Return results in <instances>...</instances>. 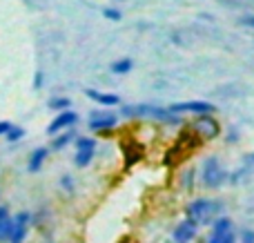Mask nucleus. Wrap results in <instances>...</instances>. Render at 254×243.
<instances>
[{"instance_id":"12","label":"nucleus","mask_w":254,"mask_h":243,"mask_svg":"<svg viewBox=\"0 0 254 243\" xmlns=\"http://www.w3.org/2000/svg\"><path fill=\"white\" fill-rule=\"evenodd\" d=\"M71 138H74V132L71 129H65V132L56 134V136L52 138V145H49V150H63V147H67L71 143Z\"/></svg>"},{"instance_id":"23","label":"nucleus","mask_w":254,"mask_h":243,"mask_svg":"<svg viewBox=\"0 0 254 243\" xmlns=\"http://www.w3.org/2000/svg\"><path fill=\"white\" fill-rule=\"evenodd\" d=\"M241 243H254V230H250V228L241 230Z\"/></svg>"},{"instance_id":"10","label":"nucleus","mask_w":254,"mask_h":243,"mask_svg":"<svg viewBox=\"0 0 254 243\" xmlns=\"http://www.w3.org/2000/svg\"><path fill=\"white\" fill-rule=\"evenodd\" d=\"M47 154H49V147H36V150L29 154L27 170H29V172H38V170L45 165V161H47Z\"/></svg>"},{"instance_id":"5","label":"nucleus","mask_w":254,"mask_h":243,"mask_svg":"<svg viewBox=\"0 0 254 243\" xmlns=\"http://www.w3.org/2000/svg\"><path fill=\"white\" fill-rule=\"evenodd\" d=\"M116 123H119V116L110 112H92L89 116V129L94 132H110L112 127H116Z\"/></svg>"},{"instance_id":"27","label":"nucleus","mask_w":254,"mask_h":243,"mask_svg":"<svg viewBox=\"0 0 254 243\" xmlns=\"http://www.w3.org/2000/svg\"><path fill=\"white\" fill-rule=\"evenodd\" d=\"M243 22H246V25H250V27H254V16H250V18H243Z\"/></svg>"},{"instance_id":"18","label":"nucleus","mask_w":254,"mask_h":243,"mask_svg":"<svg viewBox=\"0 0 254 243\" xmlns=\"http://www.w3.org/2000/svg\"><path fill=\"white\" fill-rule=\"evenodd\" d=\"M4 138H7L9 143H18L20 138H25V129L18 127V125H11V127H9V132L4 134Z\"/></svg>"},{"instance_id":"7","label":"nucleus","mask_w":254,"mask_h":243,"mask_svg":"<svg viewBox=\"0 0 254 243\" xmlns=\"http://www.w3.org/2000/svg\"><path fill=\"white\" fill-rule=\"evenodd\" d=\"M196 232H198L196 223H194L192 219H183V221L174 228V232H172V241L174 243H192L194 237H196Z\"/></svg>"},{"instance_id":"22","label":"nucleus","mask_w":254,"mask_h":243,"mask_svg":"<svg viewBox=\"0 0 254 243\" xmlns=\"http://www.w3.org/2000/svg\"><path fill=\"white\" fill-rule=\"evenodd\" d=\"M61 187L67 192H74V179H71L69 174H65V177L61 179Z\"/></svg>"},{"instance_id":"25","label":"nucleus","mask_w":254,"mask_h":243,"mask_svg":"<svg viewBox=\"0 0 254 243\" xmlns=\"http://www.w3.org/2000/svg\"><path fill=\"white\" fill-rule=\"evenodd\" d=\"M9 127H11V123H9V121H0V136H4V134L9 132Z\"/></svg>"},{"instance_id":"29","label":"nucleus","mask_w":254,"mask_h":243,"mask_svg":"<svg viewBox=\"0 0 254 243\" xmlns=\"http://www.w3.org/2000/svg\"><path fill=\"white\" fill-rule=\"evenodd\" d=\"M119 2H123V0H119Z\"/></svg>"},{"instance_id":"19","label":"nucleus","mask_w":254,"mask_h":243,"mask_svg":"<svg viewBox=\"0 0 254 243\" xmlns=\"http://www.w3.org/2000/svg\"><path fill=\"white\" fill-rule=\"evenodd\" d=\"M207 243H237V237H234V232H225V235H216V232H212Z\"/></svg>"},{"instance_id":"13","label":"nucleus","mask_w":254,"mask_h":243,"mask_svg":"<svg viewBox=\"0 0 254 243\" xmlns=\"http://www.w3.org/2000/svg\"><path fill=\"white\" fill-rule=\"evenodd\" d=\"M134 69V61L131 58H119V61L112 62V71L114 74H129Z\"/></svg>"},{"instance_id":"24","label":"nucleus","mask_w":254,"mask_h":243,"mask_svg":"<svg viewBox=\"0 0 254 243\" xmlns=\"http://www.w3.org/2000/svg\"><path fill=\"white\" fill-rule=\"evenodd\" d=\"M43 87V71H36L34 76V89H40Z\"/></svg>"},{"instance_id":"14","label":"nucleus","mask_w":254,"mask_h":243,"mask_svg":"<svg viewBox=\"0 0 254 243\" xmlns=\"http://www.w3.org/2000/svg\"><path fill=\"white\" fill-rule=\"evenodd\" d=\"M94 154H96V152H94V150H83V152H76V156H74V165H76V168H87V165L94 161Z\"/></svg>"},{"instance_id":"20","label":"nucleus","mask_w":254,"mask_h":243,"mask_svg":"<svg viewBox=\"0 0 254 243\" xmlns=\"http://www.w3.org/2000/svg\"><path fill=\"white\" fill-rule=\"evenodd\" d=\"M181 185L185 187V190H192L194 187V170L190 168L188 172H183V177H181Z\"/></svg>"},{"instance_id":"1","label":"nucleus","mask_w":254,"mask_h":243,"mask_svg":"<svg viewBox=\"0 0 254 243\" xmlns=\"http://www.w3.org/2000/svg\"><path fill=\"white\" fill-rule=\"evenodd\" d=\"M185 214L196 226L198 223H212L214 219H219L223 214V203L216 199H194L192 203H188Z\"/></svg>"},{"instance_id":"11","label":"nucleus","mask_w":254,"mask_h":243,"mask_svg":"<svg viewBox=\"0 0 254 243\" xmlns=\"http://www.w3.org/2000/svg\"><path fill=\"white\" fill-rule=\"evenodd\" d=\"M87 94L92 101H96L98 105H105V107H112V105H119L121 98L116 96V94H103V92H96V89H87Z\"/></svg>"},{"instance_id":"21","label":"nucleus","mask_w":254,"mask_h":243,"mask_svg":"<svg viewBox=\"0 0 254 243\" xmlns=\"http://www.w3.org/2000/svg\"><path fill=\"white\" fill-rule=\"evenodd\" d=\"M103 16H105L107 20H112V22H119L121 18H123V13H121L119 9H114V7H105L103 9Z\"/></svg>"},{"instance_id":"16","label":"nucleus","mask_w":254,"mask_h":243,"mask_svg":"<svg viewBox=\"0 0 254 243\" xmlns=\"http://www.w3.org/2000/svg\"><path fill=\"white\" fill-rule=\"evenodd\" d=\"M123 150H125V165H127V168H131L134 163H138V161L143 159V150H140L138 145H136V150H134V152L129 150V145H125Z\"/></svg>"},{"instance_id":"28","label":"nucleus","mask_w":254,"mask_h":243,"mask_svg":"<svg viewBox=\"0 0 254 243\" xmlns=\"http://www.w3.org/2000/svg\"><path fill=\"white\" fill-rule=\"evenodd\" d=\"M237 138H239V134H237V132H230V136H228V141H232V143H234V141H237Z\"/></svg>"},{"instance_id":"4","label":"nucleus","mask_w":254,"mask_h":243,"mask_svg":"<svg viewBox=\"0 0 254 243\" xmlns=\"http://www.w3.org/2000/svg\"><path fill=\"white\" fill-rule=\"evenodd\" d=\"M29 223H31V212L22 210L13 217V223H11V235H9V241L7 243H25L27 239V232H29Z\"/></svg>"},{"instance_id":"2","label":"nucleus","mask_w":254,"mask_h":243,"mask_svg":"<svg viewBox=\"0 0 254 243\" xmlns=\"http://www.w3.org/2000/svg\"><path fill=\"white\" fill-rule=\"evenodd\" d=\"M225 181H228V172L223 170L221 161L216 156H207L201 165V183L205 187H210V190H216Z\"/></svg>"},{"instance_id":"15","label":"nucleus","mask_w":254,"mask_h":243,"mask_svg":"<svg viewBox=\"0 0 254 243\" xmlns=\"http://www.w3.org/2000/svg\"><path fill=\"white\" fill-rule=\"evenodd\" d=\"M47 105H49V110H54V112H65L71 107V101L67 96H54V98H49Z\"/></svg>"},{"instance_id":"8","label":"nucleus","mask_w":254,"mask_h":243,"mask_svg":"<svg viewBox=\"0 0 254 243\" xmlns=\"http://www.w3.org/2000/svg\"><path fill=\"white\" fill-rule=\"evenodd\" d=\"M194 129H196L203 138H214V136H219L221 134L219 123H216L212 116H198L196 123H194Z\"/></svg>"},{"instance_id":"26","label":"nucleus","mask_w":254,"mask_h":243,"mask_svg":"<svg viewBox=\"0 0 254 243\" xmlns=\"http://www.w3.org/2000/svg\"><path fill=\"white\" fill-rule=\"evenodd\" d=\"M246 163H248V165H254V152H252V154H248V156H246Z\"/></svg>"},{"instance_id":"3","label":"nucleus","mask_w":254,"mask_h":243,"mask_svg":"<svg viewBox=\"0 0 254 243\" xmlns=\"http://www.w3.org/2000/svg\"><path fill=\"white\" fill-rule=\"evenodd\" d=\"M216 107L212 105V103L207 101H185V103H174V105H170V114L179 116V114H196V116H212V112H214Z\"/></svg>"},{"instance_id":"17","label":"nucleus","mask_w":254,"mask_h":243,"mask_svg":"<svg viewBox=\"0 0 254 243\" xmlns=\"http://www.w3.org/2000/svg\"><path fill=\"white\" fill-rule=\"evenodd\" d=\"M83 150H94V152H96V141H94L92 136L76 138V152H83Z\"/></svg>"},{"instance_id":"9","label":"nucleus","mask_w":254,"mask_h":243,"mask_svg":"<svg viewBox=\"0 0 254 243\" xmlns=\"http://www.w3.org/2000/svg\"><path fill=\"white\" fill-rule=\"evenodd\" d=\"M11 223H13V217H11V212H9V208L7 205H0V243L9 241Z\"/></svg>"},{"instance_id":"6","label":"nucleus","mask_w":254,"mask_h":243,"mask_svg":"<svg viewBox=\"0 0 254 243\" xmlns=\"http://www.w3.org/2000/svg\"><path fill=\"white\" fill-rule=\"evenodd\" d=\"M78 121V114L71 110H65V112H58L56 119L52 121V123L47 125V134H52V136H56V134H61L63 129H69L71 125Z\"/></svg>"}]
</instances>
